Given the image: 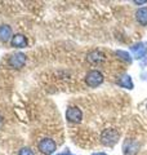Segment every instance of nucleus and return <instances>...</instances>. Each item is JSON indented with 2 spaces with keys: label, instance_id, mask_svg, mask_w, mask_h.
I'll return each instance as SVG.
<instances>
[{
  "label": "nucleus",
  "instance_id": "nucleus-1",
  "mask_svg": "<svg viewBox=\"0 0 147 155\" xmlns=\"http://www.w3.org/2000/svg\"><path fill=\"white\" fill-rule=\"evenodd\" d=\"M120 140V133L117 132L116 129H105L103 132L101 133V142L105 145V146H110L112 147L114 145H116Z\"/></svg>",
  "mask_w": 147,
  "mask_h": 155
},
{
  "label": "nucleus",
  "instance_id": "nucleus-2",
  "mask_svg": "<svg viewBox=\"0 0 147 155\" xmlns=\"http://www.w3.org/2000/svg\"><path fill=\"white\" fill-rule=\"evenodd\" d=\"M103 80H105L103 74L98 70H90L85 75V83H87V85H89L90 88H97L98 85H101L103 83Z\"/></svg>",
  "mask_w": 147,
  "mask_h": 155
},
{
  "label": "nucleus",
  "instance_id": "nucleus-3",
  "mask_svg": "<svg viewBox=\"0 0 147 155\" xmlns=\"http://www.w3.org/2000/svg\"><path fill=\"white\" fill-rule=\"evenodd\" d=\"M38 147H39V150H40L41 154L52 155V154H54L56 149H57V145L52 138H43V140H40V142L38 143Z\"/></svg>",
  "mask_w": 147,
  "mask_h": 155
},
{
  "label": "nucleus",
  "instance_id": "nucleus-4",
  "mask_svg": "<svg viewBox=\"0 0 147 155\" xmlns=\"http://www.w3.org/2000/svg\"><path fill=\"white\" fill-rule=\"evenodd\" d=\"M8 64L12 69H22L26 64V54L22 52H18V53H14L9 57L8 60Z\"/></svg>",
  "mask_w": 147,
  "mask_h": 155
},
{
  "label": "nucleus",
  "instance_id": "nucleus-5",
  "mask_svg": "<svg viewBox=\"0 0 147 155\" xmlns=\"http://www.w3.org/2000/svg\"><path fill=\"white\" fill-rule=\"evenodd\" d=\"M130 52L133 53V57L136 60H142L147 54V41H139L136 43L134 45L130 47Z\"/></svg>",
  "mask_w": 147,
  "mask_h": 155
},
{
  "label": "nucleus",
  "instance_id": "nucleus-6",
  "mask_svg": "<svg viewBox=\"0 0 147 155\" xmlns=\"http://www.w3.org/2000/svg\"><path fill=\"white\" fill-rule=\"evenodd\" d=\"M66 119H67V122H70V123H80L83 119L81 110L79 107H76V106L68 107L66 111Z\"/></svg>",
  "mask_w": 147,
  "mask_h": 155
},
{
  "label": "nucleus",
  "instance_id": "nucleus-7",
  "mask_svg": "<svg viewBox=\"0 0 147 155\" xmlns=\"http://www.w3.org/2000/svg\"><path fill=\"white\" fill-rule=\"evenodd\" d=\"M122 150H124L125 155H136L139 150V143L137 141H133V140H126L124 142V146H122Z\"/></svg>",
  "mask_w": 147,
  "mask_h": 155
},
{
  "label": "nucleus",
  "instance_id": "nucleus-8",
  "mask_svg": "<svg viewBox=\"0 0 147 155\" xmlns=\"http://www.w3.org/2000/svg\"><path fill=\"white\" fill-rule=\"evenodd\" d=\"M11 44L13 48H27L28 40L22 34H16V35H13V38H12Z\"/></svg>",
  "mask_w": 147,
  "mask_h": 155
},
{
  "label": "nucleus",
  "instance_id": "nucleus-9",
  "mask_svg": "<svg viewBox=\"0 0 147 155\" xmlns=\"http://www.w3.org/2000/svg\"><path fill=\"white\" fill-rule=\"evenodd\" d=\"M12 27L8 25H2L0 26V41L7 43L9 40H12Z\"/></svg>",
  "mask_w": 147,
  "mask_h": 155
},
{
  "label": "nucleus",
  "instance_id": "nucleus-10",
  "mask_svg": "<svg viewBox=\"0 0 147 155\" xmlns=\"http://www.w3.org/2000/svg\"><path fill=\"white\" fill-rule=\"evenodd\" d=\"M87 58L90 64H101L105 61V54L100 51H92L90 53H88Z\"/></svg>",
  "mask_w": 147,
  "mask_h": 155
},
{
  "label": "nucleus",
  "instance_id": "nucleus-11",
  "mask_svg": "<svg viewBox=\"0 0 147 155\" xmlns=\"http://www.w3.org/2000/svg\"><path fill=\"white\" fill-rule=\"evenodd\" d=\"M136 19L139 25L147 26V7L139 8L138 11L136 12Z\"/></svg>",
  "mask_w": 147,
  "mask_h": 155
},
{
  "label": "nucleus",
  "instance_id": "nucleus-12",
  "mask_svg": "<svg viewBox=\"0 0 147 155\" xmlns=\"http://www.w3.org/2000/svg\"><path fill=\"white\" fill-rule=\"evenodd\" d=\"M117 85L122 87V88H126V89H133L134 88V84H133V80H132V76L130 75H124L121 76L119 80L116 81Z\"/></svg>",
  "mask_w": 147,
  "mask_h": 155
},
{
  "label": "nucleus",
  "instance_id": "nucleus-13",
  "mask_svg": "<svg viewBox=\"0 0 147 155\" xmlns=\"http://www.w3.org/2000/svg\"><path fill=\"white\" fill-rule=\"evenodd\" d=\"M116 56L120 58V60L122 61H125V62H128V64H132V61H133V58L130 57V54L128 52H125V51H116Z\"/></svg>",
  "mask_w": 147,
  "mask_h": 155
},
{
  "label": "nucleus",
  "instance_id": "nucleus-14",
  "mask_svg": "<svg viewBox=\"0 0 147 155\" xmlns=\"http://www.w3.org/2000/svg\"><path fill=\"white\" fill-rule=\"evenodd\" d=\"M18 155H35V154L32 153V150L30 147H22L18 151Z\"/></svg>",
  "mask_w": 147,
  "mask_h": 155
},
{
  "label": "nucleus",
  "instance_id": "nucleus-15",
  "mask_svg": "<svg viewBox=\"0 0 147 155\" xmlns=\"http://www.w3.org/2000/svg\"><path fill=\"white\" fill-rule=\"evenodd\" d=\"M147 2H146V0H143V2H134V4H138V5H139V4H146Z\"/></svg>",
  "mask_w": 147,
  "mask_h": 155
},
{
  "label": "nucleus",
  "instance_id": "nucleus-16",
  "mask_svg": "<svg viewBox=\"0 0 147 155\" xmlns=\"http://www.w3.org/2000/svg\"><path fill=\"white\" fill-rule=\"evenodd\" d=\"M92 155H107L106 153H94V154H92Z\"/></svg>",
  "mask_w": 147,
  "mask_h": 155
},
{
  "label": "nucleus",
  "instance_id": "nucleus-17",
  "mask_svg": "<svg viewBox=\"0 0 147 155\" xmlns=\"http://www.w3.org/2000/svg\"><path fill=\"white\" fill-rule=\"evenodd\" d=\"M58 155H72V154H68V153H61V154H58Z\"/></svg>",
  "mask_w": 147,
  "mask_h": 155
},
{
  "label": "nucleus",
  "instance_id": "nucleus-18",
  "mask_svg": "<svg viewBox=\"0 0 147 155\" xmlns=\"http://www.w3.org/2000/svg\"><path fill=\"white\" fill-rule=\"evenodd\" d=\"M2 124H3V118H2V115H0V127H2Z\"/></svg>",
  "mask_w": 147,
  "mask_h": 155
}]
</instances>
